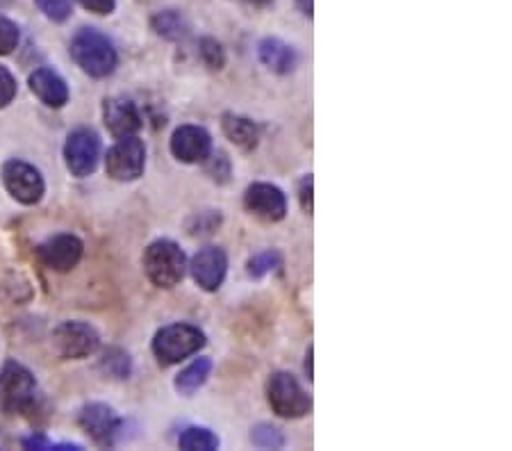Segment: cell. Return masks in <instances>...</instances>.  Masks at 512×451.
I'll return each instance as SVG.
<instances>
[{
  "label": "cell",
  "instance_id": "11",
  "mask_svg": "<svg viewBox=\"0 0 512 451\" xmlns=\"http://www.w3.org/2000/svg\"><path fill=\"white\" fill-rule=\"evenodd\" d=\"M82 253H85V244L80 237L69 233L55 235L37 246L39 262L53 272H71L82 260Z\"/></svg>",
  "mask_w": 512,
  "mask_h": 451
},
{
  "label": "cell",
  "instance_id": "20",
  "mask_svg": "<svg viewBox=\"0 0 512 451\" xmlns=\"http://www.w3.org/2000/svg\"><path fill=\"white\" fill-rule=\"evenodd\" d=\"M151 26H153L155 32H158L160 37L169 39V41H180V39H185L189 35L187 19L180 12H176V10L158 12L151 19Z\"/></svg>",
  "mask_w": 512,
  "mask_h": 451
},
{
  "label": "cell",
  "instance_id": "29",
  "mask_svg": "<svg viewBox=\"0 0 512 451\" xmlns=\"http://www.w3.org/2000/svg\"><path fill=\"white\" fill-rule=\"evenodd\" d=\"M37 7L48 19L62 23L71 16V0H37Z\"/></svg>",
  "mask_w": 512,
  "mask_h": 451
},
{
  "label": "cell",
  "instance_id": "3",
  "mask_svg": "<svg viewBox=\"0 0 512 451\" xmlns=\"http://www.w3.org/2000/svg\"><path fill=\"white\" fill-rule=\"evenodd\" d=\"M37 399V381L30 369L7 360L0 369V408L10 415H30L37 410Z\"/></svg>",
  "mask_w": 512,
  "mask_h": 451
},
{
  "label": "cell",
  "instance_id": "21",
  "mask_svg": "<svg viewBox=\"0 0 512 451\" xmlns=\"http://www.w3.org/2000/svg\"><path fill=\"white\" fill-rule=\"evenodd\" d=\"M219 445L221 440L217 433L205 429V426H187L178 438V447L185 451H217Z\"/></svg>",
  "mask_w": 512,
  "mask_h": 451
},
{
  "label": "cell",
  "instance_id": "34",
  "mask_svg": "<svg viewBox=\"0 0 512 451\" xmlns=\"http://www.w3.org/2000/svg\"><path fill=\"white\" fill-rule=\"evenodd\" d=\"M296 5L301 7L305 16H312V10H315V0H296Z\"/></svg>",
  "mask_w": 512,
  "mask_h": 451
},
{
  "label": "cell",
  "instance_id": "12",
  "mask_svg": "<svg viewBox=\"0 0 512 451\" xmlns=\"http://www.w3.org/2000/svg\"><path fill=\"white\" fill-rule=\"evenodd\" d=\"M189 272L198 287H203L205 292H217L228 274L226 251L221 246H205L189 262Z\"/></svg>",
  "mask_w": 512,
  "mask_h": 451
},
{
  "label": "cell",
  "instance_id": "25",
  "mask_svg": "<svg viewBox=\"0 0 512 451\" xmlns=\"http://www.w3.org/2000/svg\"><path fill=\"white\" fill-rule=\"evenodd\" d=\"M198 48H201L203 62L208 64L210 69H217V71L224 69V64H226V51H224V46H221L217 39L205 37V39H201V44H198Z\"/></svg>",
  "mask_w": 512,
  "mask_h": 451
},
{
  "label": "cell",
  "instance_id": "19",
  "mask_svg": "<svg viewBox=\"0 0 512 451\" xmlns=\"http://www.w3.org/2000/svg\"><path fill=\"white\" fill-rule=\"evenodd\" d=\"M212 372V360L210 358H196L194 363H189L183 372L176 376V390L180 395H194L198 388H203L205 381H208V376Z\"/></svg>",
  "mask_w": 512,
  "mask_h": 451
},
{
  "label": "cell",
  "instance_id": "26",
  "mask_svg": "<svg viewBox=\"0 0 512 451\" xmlns=\"http://www.w3.org/2000/svg\"><path fill=\"white\" fill-rule=\"evenodd\" d=\"M205 171H208L212 180H217V183H228L233 167H230V160L224 151H212L208 158H205Z\"/></svg>",
  "mask_w": 512,
  "mask_h": 451
},
{
  "label": "cell",
  "instance_id": "10",
  "mask_svg": "<svg viewBox=\"0 0 512 451\" xmlns=\"http://www.w3.org/2000/svg\"><path fill=\"white\" fill-rule=\"evenodd\" d=\"M78 420L82 429L87 431V436L92 438L96 445H103V447L117 445L123 422L121 417L114 413L112 406L101 404V401H92V404H87L80 410Z\"/></svg>",
  "mask_w": 512,
  "mask_h": 451
},
{
  "label": "cell",
  "instance_id": "8",
  "mask_svg": "<svg viewBox=\"0 0 512 451\" xmlns=\"http://www.w3.org/2000/svg\"><path fill=\"white\" fill-rule=\"evenodd\" d=\"M3 185L12 199L23 205H35L44 199L46 183L35 164L23 160H10L3 164Z\"/></svg>",
  "mask_w": 512,
  "mask_h": 451
},
{
  "label": "cell",
  "instance_id": "23",
  "mask_svg": "<svg viewBox=\"0 0 512 451\" xmlns=\"http://www.w3.org/2000/svg\"><path fill=\"white\" fill-rule=\"evenodd\" d=\"M280 265H283V258H280L278 251H262L249 260V265H246V274L251 278H262L269 272H274V269H278Z\"/></svg>",
  "mask_w": 512,
  "mask_h": 451
},
{
  "label": "cell",
  "instance_id": "24",
  "mask_svg": "<svg viewBox=\"0 0 512 451\" xmlns=\"http://www.w3.org/2000/svg\"><path fill=\"white\" fill-rule=\"evenodd\" d=\"M251 440H253V445L260 447V449H280L285 445L283 433H280L276 426H271V424L253 426Z\"/></svg>",
  "mask_w": 512,
  "mask_h": 451
},
{
  "label": "cell",
  "instance_id": "4",
  "mask_svg": "<svg viewBox=\"0 0 512 451\" xmlns=\"http://www.w3.org/2000/svg\"><path fill=\"white\" fill-rule=\"evenodd\" d=\"M144 272L153 285L171 290L185 278L187 256L173 240H155L144 251Z\"/></svg>",
  "mask_w": 512,
  "mask_h": 451
},
{
  "label": "cell",
  "instance_id": "6",
  "mask_svg": "<svg viewBox=\"0 0 512 451\" xmlns=\"http://www.w3.org/2000/svg\"><path fill=\"white\" fill-rule=\"evenodd\" d=\"M146 167V146L137 135L119 137V142L112 146L105 155V171L112 180L130 183L144 174Z\"/></svg>",
  "mask_w": 512,
  "mask_h": 451
},
{
  "label": "cell",
  "instance_id": "13",
  "mask_svg": "<svg viewBox=\"0 0 512 451\" xmlns=\"http://www.w3.org/2000/svg\"><path fill=\"white\" fill-rule=\"evenodd\" d=\"M244 208L258 219L276 224L287 215V199L276 185L253 183L244 192Z\"/></svg>",
  "mask_w": 512,
  "mask_h": 451
},
{
  "label": "cell",
  "instance_id": "7",
  "mask_svg": "<svg viewBox=\"0 0 512 451\" xmlns=\"http://www.w3.org/2000/svg\"><path fill=\"white\" fill-rule=\"evenodd\" d=\"M53 347L66 360H82L101 349V335L92 324L64 322L53 331Z\"/></svg>",
  "mask_w": 512,
  "mask_h": 451
},
{
  "label": "cell",
  "instance_id": "33",
  "mask_svg": "<svg viewBox=\"0 0 512 451\" xmlns=\"http://www.w3.org/2000/svg\"><path fill=\"white\" fill-rule=\"evenodd\" d=\"M23 447L26 449H53V442L44 436H32L23 440Z\"/></svg>",
  "mask_w": 512,
  "mask_h": 451
},
{
  "label": "cell",
  "instance_id": "22",
  "mask_svg": "<svg viewBox=\"0 0 512 451\" xmlns=\"http://www.w3.org/2000/svg\"><path fill=\"white\" fill-rule=\"evenodd\" d=\"M101 369L107 376H112V379H128L132 374V360L128 356V351H123L119 347L105 349L101 356Z\"/></svg>",
  "mask_w": 512,
  "mask_h": 451
},
{
  "label": "cell",
  "instance_id": "2",
  "mask_svg": "<svg viewBox=\"0 0 512 451\" xmlns=\"http://www.w3.org/2000/svg\"><path fill=\"white\" fill-rule=\"evenodd\" d=\"M205 333L194 324H169L160 328L153 338V356L162 367L183 363L185 358L198 354L205 347Z\"/></svg>",
  "mask_w": 512,
  "mask_h": 451
},
{
  "label": "cell",
  "instance_id": "27",
  "mask_svg": "<svg viewBox=\"0 0 512 451\" xmlns=\"http://www.w3.org/2000/svg\"><path fill=\"white\" fill-rule=\"evenodd\" d=\"M219 224H221L219 212H214V210L198 212V215L189 219L187 231H189V235H210V233L217 231Z\"/></svg>",
  "mask_w": 512,
  "mask_h": 451
},
{
  "label": "cell",
  "instance_id": "30",
  "mask_svg": "<svg viewBox=\"0 0 512 451\" xmlns=\"http://www.w3.org/2000/svg\"><path fill=\"white\" fill-rule=\"evenodd\" d=\"M16 92H19V87H16V78L12 76L10 69L0 64V110L7 108V105L14 101Z\"/></svg>",
  "mask_w": 512,
  "mask_h": 451
},
{
  "label": "cell",
  "instance_id": "14",
  "mask_svg": "<svg viewBox=\"0 0 512 451\" xmlns=\"http://www.w3.org/2000/svg\"><path fill=\"white\" fill-rule=\"evenodd\" d=\"M171 153L173 158L185 164L205 162L212 153V137L201 126H180L171 135Z\"/></svg>",
  "mask_w": 512,
  "mask_h": 451
},
{
  "label": "cell",
  "instance_id": "15",
  "mask_svg": "<svg viewBox=\"0 0 512 451\" xmlns=\"http://www.w3.org/2000/svg\"><path fill=\"white\" fill-rule=\"evenodd\" d=\"M103 121H105V128L110 130V133L117 139L128 137V135H137L144 126L142 114H139L137 105L132 103L130 98H123V96L105 98Z\"/></svg>",
  "mask_w": 512,
  "mask_h": 451
},
{
  "label": "cell",
  "instance_id": "32",
  "mask_svg": "<svg viewBox=\"0 0 512 451\" xmlns=\"http://www.w3.org/2000/svg\"><path fill=\"white\" fill-rule=\"evenodd\" d=\"M299 199H301V208L312 215V176H303L299 183Z\"/></svg>",
  "mask_w": 512,
  "mask_h": 451
},
{
  "label": "cell",
  "instance_id": "16",
  "mask_svg": "<svg viewBox=\"0 0 512 451\" xmlns=\"http://www.w3.org/2000/svg\"><path fill=\"white\" fill-rule=\"evenodd\" d=\"M30 89L41 103L48 105V108H64L69 103V87H66V80L60 76V73L48 69V67H39L30 73Z\"/></svg>",
  "mask_w": 512,
  "mask_h": 451
},
{
  "label": "cell",
  "instance_id": "18",
  "mask_svg": "<svg viewBox=\"0 0 512 451\" xmlns=\"http://www.w3.org/2000/svg\"><path fill=\"white\" fill-rule=\"evenodd\" d=\"M221 128H224L226 137L235 146H239V149L251 151L258 146L260 128L258 123L249 117H242V114H235V112H226L224 117H221Z\"/></svg>",
  "mask_w": 512,
  "mask_h": 451
},
{
  "label": "cell",
  "instance_id": "28",
  "mask_svg": "<svg viewBox=\"0 0 512 451\" xmlns=\"http://www.w3.org/2000/svg\"><path fill=\"white\" fill-rule=\"evenodd\" d=\"M21 32L19 26L12 19H7L5 14H0V55L14 53V48L19 46Z\"/></svg>",
  "mask_w": 512,
  "mask_h": 451
},
{
  "label": "cell",
  "instance_id": "35",
  "mask_svg": "<svg viewBox=\"0 0 512 451\" xmlns=\"http://www.w3.org/2000/svg\"><path fill=\"white\" fill-rule=\"evenodd\" d=\"M312 354H315V349H308V356H305V372H308V379H312Z\"/></svg>",
  "mask_w": 512,
  "mask_h": 451
},
{
  "label": "cell",
  "instance_id": "31",
  "mask_svg": "<svg viewBox=\"0 0 512 451\" xmlns=\"http://www.w3.org/2000/svg\"><path fill=\"white\" fill-rule=\"evenodd\" d=\"M78 3L85 7V10L101 16L112 14L114 7H117V0H78Z\"/></svg>",
  "mask_w": 512,
  "mask_h": 451
},
{
  "label": "cell",
  "instance_id": "36",
  "mask_svg": "<svg viewBox=\"0 0 512 451\" xmlns=\"http://www.w3.org/2000/svg\"><path fill=\"white\" fill-rule=\"evenodd\" d=\"M244 3L255 5V7H267V5L274 3V0H244Z\"/></svg>",
  "mask_w": 512,
  "mask_h": 451
},
{
  "label": "cell",
  "instance_id": "17",
  "mask_svg": "<svg viewBox=\"0 0 512 451\" xmlns=\"http://www.w3.org/2000/svg\"><path fill=\"white\" fill-rule=\"evenodd\" d=\"M258 55L264 67L274 73H280V76L292 73L296 69V64H299V55H296L294 48L278 37L262 39L258 44Z\"/></svg>",
  "mask_w": 512,
  "mask_h": 451
},
{
  "label": "cell",
  "instance_id": "5",
  "mask_svg": "<svg viewBox=\"0 0 512 451\" xmlns=\"http://www.w3.org/2000/svg\"><path fill=\"white\" fill-rule=\"evenodd\" d=\"M267 401L271 410L285 420H299L312 410V399L296 376L289 372H274L267 381Z\"/></svg>",
  "mask_w": 512,
  "mask_h": 451
},
{
  "label": "cell",
  "instance_id": "9",
  "mask_svg": "<svg viewBox=\"0 0 512 451\" xmlns=\"http://www.w3.org/2000/svg\"><path fill=\"white\" fill-rule=\"evenodd\" d=\"M101 160V137L89 128H78L66 137L64 162L73 176L87 178L94 174Z\"/></svg>",
  "mask_w": 512,
  "mask_h": 451
},
{
  "label": "cell",
  "instance_id": "1",
  "mask_svg": "<svg viewBox=\"0 0 512 451\" xmlns=\"http://www.w3.org/2000/svg\"><path fill=\"white\" fill-rule=\"evenodd\" d=\"M71 57L92 78H107L119 64L117 48L101 30L80 28L71 39Z\"/></svg>",
  "mask_w": 512,
  "mask_h": 451
}]
</instances>
